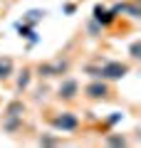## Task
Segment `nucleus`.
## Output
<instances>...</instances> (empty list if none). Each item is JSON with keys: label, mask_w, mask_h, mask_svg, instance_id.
Wrapping results in <instances>:
<instances>
[{"label": "nucleus", "mask_w": 141, "mask_h": 148, "mask_svg": "<svg viewBox=\"0 0 141 148\" xmlns=\"http://www.w3.org/2000/svg\"><path fill=\"white\" fill-rule=\"evenodd\" d=\"M84 72H87L89 77H94V79L119 82L131 72V67L126 62H119V59H104V62H99V64H87Z\"/></svg>", "instance_id": "1"}, {"label": "nucleus", "mask_w": 141, "mask_h": 148, "mask_svg": "<svg viewBox=\"0 0 141 148\" xmlns=\"http://www.w3.org/2000/svg\"><path fill=\"white\" fill-rule=\"evenodd\" d=\"M22 114H25V104L20 99H12L3 111V128L5 133H15L22 126Z\"/></svg>", "instance_id": "2"}, {"label": "nucleus", "mask_w": 141, "mask_h": 148, "mask_svg": "<svg viewBox=\"0 0 141 148\" xmlns=\"http://www.w3.org/2000/svg\"><path fill=\"white\" fill-rule=\"evenodd\" d=\"M50 123H52L57 131L62 133H72L79 128V119L77 114H72V111H59V114H55V116H50Z\"/></svg>", "instance_id": "3"}, {"label": "nucleus", "mask_w": 141, "mask_h": 148, "mask_svg": "<svg viewBox=\"0 0 141 148\" xmlns=\"http://www.w3.org/2000/svg\"><path fill=\"white\" fill-rule=\"evenodd\" d=\"M67 69H69V59L57 57V59H52V62H42L37 72H40V77H45V79H52V77H62Z\"/></svg>", "instance_id": "4"}, {"label": "nucleus", "mask_w": 141, "mask_h": 148, "mask_svg": "<svg viewBox=\"0 0 141 148\" xmlns=\"http://www.w3.org/2000/svg\"><path fill=\"white\" fill-rule=\"evenodd\" d=\"M109 84H106L104 79H94V82H89L87 86H84V96L87 99H92V101H102V99H109Z\"/></svg>", "instance_id": "5"}, {"label": "nucleus", "mask_w": 141, "mask_h": 148, "mask_svg": "<svg viewBox=\"0 0 141 148\" xmlns=\"http://www.w3.org/2000/svg\"><path fill=\"white\" fill-rule=\"evenodd\" d=\"M92 15H94V22H97V25H102V27L114 25V20H116V12L109 10V8H104L102 3H97V5H94Z\"/></svg>", "instance_id": "6"}, {"label": "nucleus", "mask_w": 141, "mask_h": 148, "mask_svg": "<svg viewBox=\"0 0 141 148\" xmlns=\"http://www.w3.org/2000/svg\"><path fill=\"white\" fill-rule=\"evenodd\" d=\"M77 94H79V82L77 79H64L62 84L57 86V96L62 101H72Z\"/></svg>", "instance_id": "7"}, {"label": "nucleus", "mask_w": 141, "mask_h": 148, "mask_svg": "<svg viewBox=\"0 0 141 148\" xmlns=\"http://www.w3.org/2000/svg\"><path fill=\"white\" fill-rule=\"evenodd\" d=\"M12 72H15V62H12L10 57H3V54H0V82L10 79Z\"/></svg>", "instance_id": "8"}, {"label": "nucleus", "mask_w": 141, "mask_h": 148, "mask_svg": "<svg viewBox=\"0 0 141 148\" xmlns=\"http://www.w3.org/2000/svg\"><path fill=\"white\" fill-rule=\"evenodd\" d=\"M42 17H45V10H30L25 17H22V25H30L32 27V25H37Z\"/></svg>", "instance_id": "9"}, {"label": "nucleus", "mask_w": 141, "mask_h": 148, "mask_svg": "<svg viewBox=\"0 0 141 148\" xmlns=\"http://www.w3.org/2000/svg\"><path fill=\"white\" fill-rule=\"evenodd\" d=\"M104 143H106V146H126V138L119 136V133H106Z\"/></svg>", "instance_id": "10"}, {"label": "nucleus", "mask_w": 141, "mask_h": 148, "mask_svg": "<svg viewBox=\"0 0 141 148\" xmlns=\"http://www.w3.org/2000/svg\"><path fill=\"white\" fill-rule=\"evenodd\" d=\"M129 54H131V59H141V40H134V42H131Z\"/></svg>", "instance_id": "11"}, {"label": "nucleus", "mask_w": 141, "mask_h": 148, "mask_svg": "<svg viewBox=\"0 0 141 148\" xmlns=\"http://www.w3.org/2000/svg\"><path fill=\"white\" fill-rule=\"evenodd\" d=\"M27 84H30V69H25V72L20 74V77H17V89H27Z\"/></svg>", "instance_id": "12"}, {"label": "nucleus", "mask_w": 141, "mask_h": 148, "mask_svg": "<svg viewBox=\"0 0 141 148\" xmlns=\"http://www.w3.org/2000/svg\"><path fill=\"white\" fill-rule=\"evenodd\" d=\"M37 141H40L42 146H57V143H62L59 138H52V136H40Z\"/></svg>", "instance_id": "13"}, {"label": "nucleus", "mask_w": 141, "mask_h": 148, "mask_svg": "<svg viewBox=\"0 0 141 148\" xmlns=\"http://www.w3.org/2000/svg\"><path fill=\"white\" fill-rule=\"evenodd\" d=\"M74 10H77V5H74V3H67V5H64V12H67V15H72Z\"/></svg>", "instance_id": "14"}]
</instances>
